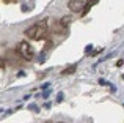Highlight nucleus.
<instances>
[{"mask_svg": "<svg viewBox=\"0 0 124 123\" xmlns=\"http://www.w3.org/2000/svg\"><path fill=\"white\" fill-rule=\"evenodd\" d=\"M5 60H8V63L13 65V66H19V65L22 63V60H24V57H22L16 49H13V51H8V52H6V59Z\"/></svg>", "mask_w": 124, "mask_h": 123, "instance_id": "nucleus-3", "label": "nucleus"}, {"mask_svg": "<svg viewBox=\"0 0 124 123\" xmlns=\"http://www.w3.org/2000/svg\"><path fill=\"white\" fill-rule=\"evenodd\" d=\"M63 93H58V98H57V103H61V101H63Z\"/></svg>", "mask_w": 124, "mask_h": 123, "instance_id": "nucleus-11", "label": "nucleus"}, {"mask_svg": "<svg viewBox=\"0 0 124 123\" xmlns=\"http://www.w3.org/2000/svg\"><path fill=\"white\" fill-rule=\"evenodd\" d=\"M58 123H63V122H58Z\"/></svg>", "mask_w": 124, "mask_h": 123, "instance_id": "nucleus-16", "label": "nucleus"}, {"mask_svg": "<svg viewBox=\"0 0 124 123\" xmlns=\"http://www.w3.org/2000/svg\"><path fill=\"white\" fill-rule=\"evenodd\" d=\"M102 51L104 49H96V51H93V52H91V55H97V54H101Z\"/></svg>", "mask_w": 124, "mask_h": 123, "instance_id": "nucleus-12", "label": "nucleus"}, {"mask_svg": "<svg viewBox=\"0 0 124 123\" xmlns=\"http://www.w3.org/2000/svg\"><path fill=\"white\" fill-rule=\"evenodd\" d=\"M54 32L55 33H60V35H64V33H68V27L58 21V22H55V25H54Z\"/></svg>", "mask_w": 124, "mask_h": 123, "instance_id": "nucleus-5", "label": "nucleus"}, {"mask_svg": "<svg viewBox=\"0 0 124 123\" xmlns=\"http://www.w3.org/2000/svg\"><path fill=\"white\" fill-rule=\"evenodd\" d=\"M3 2H5V3H8V2H9V3H14L16 0H3Z\"/></svg>", "mask_w": 124, "mask_h": 123, "instance_id": "nucleus-15", "label": "nucleus"}, {"mask_svg": "<svg viewBox=\"0 0 124 123\" xmlns=\"http://www.w3.org/2000/svg\"><path fill=\"white\" fill-rule=\"evenodd\" d=\"M96 3H99V0H86V5H85V8H83V11H82V16H86L88 11H90V8L93 5H96Z\"/></svg>", "mask_w": 124, "mask_h": 123, "instance_id": "nucleus-6", "label": "nucleus"}, {"mask_svg": "<svg viewBox=\"0 0 124 123\" xmlns=\"http://www.w3.org/2000/svg\"><path fill=\"white\" fill-rule=\"evenodd\" d=\"M28 109H30V111H35V112H39V111H38V106H36V104H30V106H28Z\"/></svg>", "mask_w": 124, "mask_h": 123, "instance_id": "nucleus-10", "label": "nucleus"}, {"mask_svg": "<svg viewBox=\"0 0 124 123\" xmlns=\"http://www.w3.org/2000/svg\"><path fill=\"white\" fill-rule=\"evenodd\" d=\"M16 51H17V52L24 57V60H27V62L33 60V57H35L33 49H31V46L27 43V41H19L17 46H16Z\"/></svg>", "mask_w": 124, "mask_h": 123, "instance_id": "nucleus-2", "label": "nucleus"}, {"mask_svg": "<svg viewBox=\"0 0 124 123\" xmlns=\"http://www.w3.org/2000/svg\"><path fill=\"white\" fill-rule=\"evenodd\" d=\"M71 21H72V16H71V14H68V16H63V18L60 19V22H61V24H64L66 27L71 24Z\"/></svg>", "mask_w": 124, "mask_h": 123, "instance_id": "nucleus-8", "label": "nucleus"}, {"mask_svg": "<svg viewBox=\"0 0 124 123\" xmlns=\"http://www.w3.org/2000/svg\"><path fill=\"white\" fill-rule=\"evenodd\" d=\"M76 70H77V65H69V66H66L61 71V74H63V76H68V74H72Z\"/></svg>", "mask_w": 124, "mask_h": 123, "instance_id": "nucleus-7", "label": "nucleus"}, {"mask_svg": "<svg viewBox=\"0 0 124 123\" xmlns=\"http://www.w3.org/2000/svg\"><path fill=\"white\" fill-rule=\"evenodd\" d=\"M123 63H124L123 60H118V62H116V66H118V68H119V66H123Z\"/></svg>", "mask_w": 124, "mask_h": 123, "instance_id": "nucleus-14", "label": "nucleus"}, {"mask_svg": "<svg viewBox=\"0 0 124 123\" xmlns=\"http://www.w3.org/2000/svg\"><path fill=\"white\" fill-rule=\"evenodd\" d=\"M91 52H93V46L88 44V46L85 47V54H86V55H91Z\"/></svg>", "mask_w": 124, "mask_h": 123, "instance_id": "nucleus-9", "label": "nucleus"}, {"mask_svg": "<svg viewBox=\"0 0 124 123\" xmlns=\"http://www.w3.org/2000/svg\"><path fill=\"white\" fill-rule=\"evenodd\" d=\"M0 66H2V71L5 70V59H2V60H0Z\"/></svg>", "mask_w": 124, "mask_h": 123, "instance_id": "nucleus-13", "label": "nucleus"}, {"mask_svg": "<svg viewBox=\"0 0 124 123\" xmlns=\"http://www.w3.org/2000/svg\"><path fill=\"white\" fill-rule=\"evenodd\" d=\"M24 35L28 38V40H33V41H39L47 38L49 35V24H47V19H42V21L36 22L35 25L25 28Z\"/></svg>", "mask_w": 124, "mask_h": 123, "instance_id": "nucleus-1", "label": "nucleus"}, {"mask_svg": "<svg viewBox=\"0 0 124 123\" xmlns=\"http://www.w3.org/2000/svg\"><path fill=\"white\" fill-rule=\"evenodd\" d=\"M85 5H86L85 0H69V2H68V8L72 13H80V14H82Z\"/></svg>", "mask_w": 124, "mask_h": 123, "instance_id": "nucleus-4", "label": "nucleus"}]
</instances>
